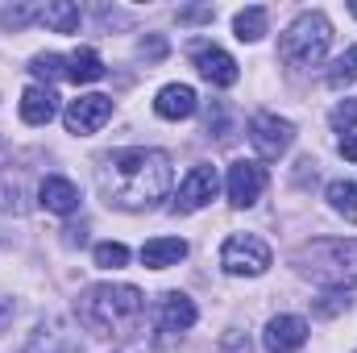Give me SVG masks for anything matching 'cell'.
I'll use <instances>...</instances> for the list:
<instances>
[{
    "mask_svg": "<svg viewBox=\"0 0 357 353\" xmlns=\"http://www.w3.org/2000/svg\"><path fill=\"white\" fill-rule=\"evenodd\" d=\"M125 262H129V250H125L121 241H104V246H96V266H100V270H121Z\"/></svg>",
    "mask_w": 357,
    "mask_h": 353,
    "instance_id": "23",
    "label": "cell"
},
{
    "mask_svg": "<svg viewBox=\"0 0 357 353\" xmlns=\"http://www.w3.org/2000/svg\"><path fill=\"white\" fill-rule=\"evenodd\" d=\"M250 142H254V150L262 158H282L291 150V142H295V125L274 117V112H258L250 121Z\"/></svg>",
    "mask_w": 357,
    "mask_h": 353,
    "instance_id": "6",
    "label": "cell"
},
{
    "mask_svg": "<svg viewBox=\"0 0 357 353\" xmlns=\"http://www.w3.org/2000/svg\"><path fill=\"white\" fill-rule=\"evenodd\" d=\"M328 121H333V129H337V133H349V129L357 125V100H341V104L333 108V117H328Z\"/></svg>",
    "mask_w": 357,
    "mask_h": 353,
    "instance_id": "26",
    "label": "cell"
},
{
    "mask_svg": "<svg viewBox=\"0 0 357 353\" xmlns=\"http://www.w3.org/2000/svg\"><path fill=\"white\" fill-rule=\"evenodd\" d=\"M162 54H167V42H162V38H158V33H154V38H146V42H142V59H150V63H158V59H162Z\"/></svg>",
    "mask_w": 357,
    "mask_h": 353,
    "instance_id": "29",
    "label": "cell"
},
{
    "mask_svg": "<svg viewBox=\"0 0 357 353\" xmlns=\"http://www.w3.org/2000/svg\"><path fill=\"white\" fill-rule=\"evenodd\" d=\"M345 308H349L345 291H333V295H324V299L316 303V312H320V316H337V312H345Z\"/></svg>",
    "mask_w": 357,
    "mask_h": 353,
    "instance_id": "27",
    "label": "cell"
},
{
    "mask_svg": "<svg viewBox=\"0 0 357 353\" xmlns=\"http://www.w3.org/2000/svg\"><path fill=\"white\" fill-rule=\"evenodd\" d=\"M67 80H75V84H96V80H104V63H100V54L96 50H75L71 59H67Z\"/></svg>",
    "mask_w": 357,
    "mask_h": 353,
    "instance_id": "19",
    "label": "cell"
},
{
    "mask_svg": "<svg viewBox=\"0 0 357 353\" xmlns=\"http://www.w3.org/2000/svg\"><path fill=\"white\" fill-rule=\"evenodd\" d=\"M100 187H104L108 204H116V208H129V212L154 208L171 191V158L162 150H146V146L116 150L100 167Z\"/></svg>",
    "mask_w": 357,
    "mask_h": 353,
    "instance_id": "1",
    "label": "cell"
},
{
    "mask_svg": "<svg viewBox=\"0 0 357 353\" xmlns=\"http://www.w3.org/2000/svg\"><path fill=\"white\" fill-rule=\"evenodd\" d=\"M220 191V175L216 167H191L187 179L178 183V200H175V212H195L204 204H212Z\"/></svg>",
    "mask_w": 357,
    "mask_h": 353,
    "instance_id": "7",
    "label": "cell"
},
{
    "mask_svg": "<svg viewBox=\"0 0 357 353\" xmlns=\"http://www.w3.org/2000/svg\"><path fill=\"white\" fill-rule=\"evenodd\" d=\"M266 350L270 353H299L303 341H307V324L299 316H274L266 324Z\"/></svg>",
    "mask_w": 357,
    "mask_h": 353,
    "instance_id": "11",
    "label": "cell"
},
{
    "mask_svg": "<svg viewBox=\"0 0 357 353\" xmlns=\"http://www.w3.org/2000/svg\"><path fill=\"white\" fill-rule=\"evenodd\" d=\"M54 112H59L54 88H42V84L25 88V96H21V121H25V125H50Z\"/></svg>",
    "mask_w": 357,
    "mask_h": 353,
    "instance_id": "14",
    "label": "cell"
},
{
    "mask_svg": "<svg viewBox=\"0 0 357 353\" xmlns=\"http://www.w3.org/2000/svg\"><path fill=\"white\" fill-rule=\"evenodd\" d=\"M63 233H67V237H63L67 246H84V241H88V233H84V225H79V229L71 225V229H63Z\"/></svg>",
    "mask_w": 357,
    "mask_h": 353,
    "instance_id": "32",
    "label": "cell"
},
{
    "mask_svg": "<svg viewBox=\"0 0 357 353\" xmlns=\"http://www.w3.org/2000/svg\"><path fill=\"white\" fill-rule=\"evenodd\" d=\"M220 350L225 353H254V345H250L245 333H225V337H220Z\"/></svg>",
    "mask_w": 357,
    "mask_h": 353,
    "instance_id": "28",
    "label": "cell"
},
{
    "mask_svg": "<svg viewBox=\"0 0 357 353\" xmlns=\"http://www.w3.org/2000/svg\"><path fill=\"white\" fill-rule=\"evenodd\" d=\"M299 274H307L320 287H357V237H320L295 250Z\"/></svg>",
    "mask_w": 357,
    "mask_h": 353,
    "instance_id": "3",
    "label": "cell"
},
{
    "mask_svg": "<svg viewBox=\"0 0 357 353\" xmlns=\"http://www.w3.org/2000/svg\"><path fill=\"white\" fill-rule=\"evenodd\" d=\"M328 204H333V212H341L349 225H357V187L349 183V179L328 183Z\"/></svg>",
    "mask_w": 357,
    "mask_h": 353,
    "instance_id": "20",
    "label": "cell"
},
{
    "mask_svg": "<svg viewBox=\"0 0 357 353\" xmlns=\"http://www.w3.org/2000/svg\"><path fill=\"white\" fill-rule=\"evenodd\" d=\"M79 4H71V0H54V4H46L42 13H38V21L46 25V29H54V33H75L79 29Z\"/></svg>",
    "mask_w": 357,
    "mask_h": 353,
    "instance_id": "18",
    "label": "cell"
},
{
    "mask_svg": "<svg viewBox=\"0 0 357 353\" xmlns=\"http://www.w3.org/2000/svg\"><path fill=\"white\" fill-rule=\"evenodd\" d=\"M108 117H112V100H108V96H79V100H71L67 112H63V121H67V129H71L75 137L96 133Z\"/></svg>",
    "mask_w": 357,
    "mask_h": 353,
    "instance_id": "8",
    "label": "cell"
},
{
    "mask_svg": "<svg viewBox=\"0 0 357 353\" xmlns=\"http://www.w3.org/2000/svg\"><path fill=\"white\" fill-rule=\"evenodd\" d=\"M25 353H79V337L63 320H50V324H42L33 333V341H29Z\"/></svg>",
    "mask_w": 357,
    "mask_h": 353,
    "instance_id": "15",
    "label": "cell"
},
{
    "mask_svg": "<svg viewBox=\"0 0 357 353\" xmlns=\"http://www.w3.org/2000/svg\"><path fill=\"white\" fill-rule=\"evenodd\" d=\"M142 312H146V299L129 283H100L75 299L79 324L88 333H100V337H125L142 320Z\"/></svg>",
    "mask_w": 357,
    "mask_h": 353,
    "instance_id": "2",
    "label": "cell"
},
{
    "mask_svg": "<svg viewBox=\"0 0 357 353\" xmlns=\"http://www.w3.org/2000/svg\"><path fill=\"white\" fill-rule=\"evenodd\" d=\"M349 13H354V17H357V4H349Z\"/></svg>",
    "mask_w": 357,
    "mask_h": 353,
    "instance_id": "33",
    "label": "cell"
},
{
    "mask_svg": "<svg viewBox=\"0 0 357 353\" xmlns=\"http://www.w3.org/2000/svg\"><path fill=\"white\" fill-rule=\"evenodd\" d=\"M195 303L183 295V291H167L162 299H158V329L162 333H187L191 324H195Z\"/></svg>",
    "mask_w": 357,
    "mask_h": 353,
    "instance_id": "12",
    "label": "cell"
},
{
    "mask_svg": "<svg viewBox=\"0 0 357 353\" xmlns=\"http://www.w3.org/2000/svg\"><path fill=\"white\" fill-rule=\"evenodd\" d=\"M328 42H333V25L324 13H299L291 21V29L282 33L278 42V59L287 67H316L324 54H328Z\"/></svg>",
    "mask_w": 357,
    "mask_h": 353,
    "instance_id": "4",
    "label": "cell"
},
{
    "mask_svg": "<svg viewBox=\"0 0 357 353\" xmlns=\"http://www.w3.org/2000/svg\"><path fill=\"white\" fill-rule=\"evenodd\" d=\"M38 13H42V8H33V4H17V8H4V13H0V25H4V29H21V25H29Z\"/></svg>",
    "mask_w": 357,
    "mask_h": 353,
    "instance_id": "25",
    "label": "cell"
},
{
    "mask_svg": "<svg viewBox=\"0 0 357 353\" xmlns=\"http://www.w3.org/2000/svg\"><path fill=\"white\" fill-rule=\"evenodd\" d=\"M341 158L357 163V133H345V137H341Z\"/></svg>",
    "mask_w": 357,
    "mask_h": 353,
    "instance_id": "30",
    "label": "cell"
},
{
    "mask_svg": "<svg viewBox=\"0 0 357 353\" xmlns=\"http://www.w3.org/2000/svg\"><path fill=\"white\" fill-rule=\"evenodd\" d=\"M178 21H212V8H183Z\"/></svg>",
    "mask_w": 357,
    "mask_h": 353,
    "instance_id": "31",
    "label": "cell"
},
{
    "mask_svg": "<svg viewBox=\"0 0 357 353\" xmlns=\"http://www.w3.org/2000/svg\"><path fill=\"white\" fill-rule=\"evenodd\" d=\"M195 108H199V100H195V91L187 84H167L158 91V100H154V112L167 117V121H187Z\"/></svg>",
    "mask_w": 357,
    "mask_h": 353,
    "instance_id": "16",
    "label": "cell"
},
{
    "mask_svg": "<svg viewBox=\"0 0 357 353\" xmlns=\"http://www.w3.org/2000/svg\"><path fill=\"white\" fill-rule=\"evenodd\" d=\"M262 191H266V167L262 163H233L229 167V200L237 208L258 204Z\"/></svg>",
    "mask_w": 357,
    "mask_h": 353,
    "instance_id": "10",
    "label": "cell"
},
{
    "mask_svg": "<svg viewBox=\"0 0 357 353\" xmlns=\"http://www.w3.org/2000/svg\"><path fill=\"white\" fill-rule=\"evenodd\" d=\"M233 29H237L241 42H258L266 33V8H241L233 17Z\"/></svg>",
    "mask_w": 357,
    "mask_h": 353,
    "instance_id": "21",
    "label": "cell"
},
{
    "mask_svg": "<svg viewBox=\"0 0 357 353\" xmlns=\"http://www.w3.org/2000/svg\"><path fill=\"white\" fill-rule=\"evenodd\" d=\"M328 84H333V88H349V84H357V46H349V50L333 63Z\"/></svg>",
    "mask_w": 357,
    "mask_h": 353,
    "instance_id": "22",
    "label": "cell"
},
{
    "mask_svg": "<svg viewBox=\"0 0 357 353\" xmlns=\"http://www.w3.org/2000/svg\"><path fill=\"white\" fill-rule=\"evenodd\" d=\"M29 71H33L38 80H59V75H67V59H59V54H38Z\"/></svg>",
    "mask_w": 357,
    "mask_h": 353,
    "instance_id": "24",
    "label": "cell"
},
{
    "mask_svg": "<svg viewBox=\"0 0 357 353\" xmlns=\"http://www.w3.org/2000/svg\"><path fill=\"white\" fill-rule=\"evenodd\" d=\"M187 258V241L183 237H154L142 246V266L150 270H167V266H178Z\"/></svg>",
    "mask_w": 357,
    "mask_h": 353,
    "instance_id": "17",
    "label": "cell"
},
{
    "mask_svg": "<svg viewBox=\"0 0 357 353\" xmlns=\"http://www.w3.org/2000/svg\"><path fill=\"white\" fill-rule=\"evenodd\" d=\"M220 266L229 274H237V278H258L270 266V246L254 233H233L225 241V250H220Z\"/></svg>",
    "mask_w": 357,
    "mask_h": 353,
    "instance_id": "5",
    "label": "cell"
},
{
    "mask_svg": "<svg viewBox=\"0 0 357 353\" xmlns=\"http://www.w3.org/2000/svg\"><path fill=\"white\" fill-rule=\"evenodd\" d=\"M38 200H42V208L46 212H59V216H71L75 208H79V187L71 183V179H42V187H38Z\"/></svg>",
    "mask_w": 357,
    "mask_h": 353,
    "instance_id": "13",
    "label": "cell"
},
{
    "mask_svg": "<svg viewBox=\"0 0 357 353\" xmlns=\"http://www.w3.org/2000/svg\"><path fill=\"white\" fill-rule=\"evenodd\" d=\"M191 59H195V67H199V75H204L208 84H216V88H233V84H237V63H233L220 46L195 42V46H191Z\"/></svg>",
    "mask_w": 357,
    "mask_h": 353,
    "instance_id": "9",
    "label": "cell"
}]
</instances>
